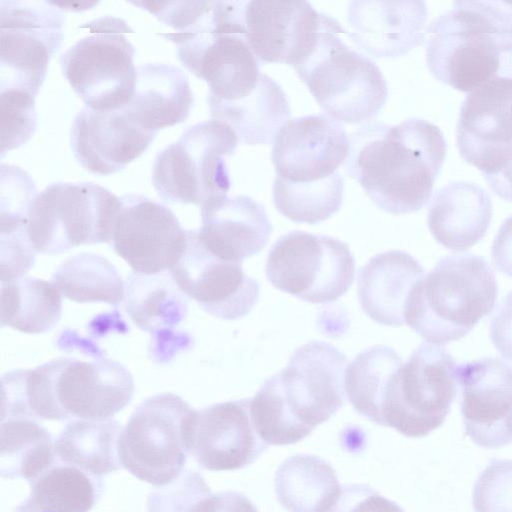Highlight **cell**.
Instances as JSON below:
<instances>
[{"label":"cell","mask_w":512,"mask_h":512,"mask_svg":"<svg viewBox=\"0 0 512 512\" xmlns=\"http://www.w3.org/2000/svg\"><path fill=\"white\" fill-rule=\"evenodd\" d=\"M424 42L430 72L461 92L512 77V3L456 1L431 21Z\"/></svg>","instance_id":"obj_4"},{"label":"cell","mask_w":512,"mask_h":512,"mask_svg":"<svg viewBox=\"0 0 512 512\" xmlns=\"http://www.w3.org/2000/svg\"><path fill=\"white\" fill-rule=\"evenodd\" d=\"M1 157L30 140L37 128L35 97L25 91H0Z\"/></svg>","instance_id":"obj_37"},{"label":"cell","mask_w":512,"mask_h":512,"mask_svg":"<svg viewBox=\"0 0 512 512\" xmlns=\"http://www.w3.org/2000/svg\"><path fill=\"white\" fill-rule=\"evenodd\" d=\"M200 208L198 238L210 253L225 261L242 262L256 255L273 231L264 207L248 196H224Z\"/></svg>","instance_id":"obj_24"},{"label":"cell","mask_w":512,"mask_h":512,"mask_svg":"<svg viewBox=\"0 0 512 512\" xmlns=\"http://www.w3.org/2000/svg\"><path fill=\"white\" fill-rule=\"evenodd\" d=\"M348 37L378 58L402 56L425 40L427 7L417 0H356L348 6Z\"/></svg>","instance_id":"obj_23"},{"label":"cell","mask_w":512,"mask_h":512,"mask_svg":"<svg viewBox=\"0 0 512 512\" xmlns=\"http://www.w3.org/2000/svg\"><path fill=\"white\" fill-rule=\"evenodd\" d=\"M64 16L50 1H0V91L37 96L63 38Z\"/></svg>","instance_id":"obj_14"},{"label":"cell","mask_w":512,"mask_h":512,"mask_svg":"<svg viewBox=\"0 0 512 512\" xmlns=\"http://www.w3.org/2000/svg\"><path fill=\"white\" fill-rule=\"evenodd\" d=\"M328 512H405L397 503L382 496L369 485L342 486L340 496Z\"/></svg>","instance_id":"obj_42"},{"label":"cell","mask_w":512,"mask_h":512,"mask_svg":"<svg viewBox=\"0 0 512 512\" xmlns=\"http://www.w3.org/2000/svg\"><path fill=\"white\" fill-rule=\"evenodd\" d=\"M157 133L134 124L123 110L97 111L84 107L71 128V148L87 171L106 176L117 173L142 155Z\"/></svg>","instance_id":"obj_22"},{"label":"cell","mask_w":512,"mask_h":512,"mask_svg":"<svg viewBox=\"0 0 512 512\" xmlns=\"http://www.w3.org/2000/svg\"><path fill=\"white\" fill-rule=\"evenodd\" d=\"M15 512H34L24 502L21 503L15 510Z\"/></svg>","instance_id":"obj_48"},{"label":"cell","mask_w":512,"mask_h":512,"mask_svg":"<svg viewBox=\"0 0 512 512\" xmlns=\"http://www.w3.org/2000/svg\"><path fill=\"white\" fill-rule=\"evenodd\" d=\"M423 275V267L405 251L390 250L373 256L358 275L362 310L379 324L403 325L406 300Z\"/></svg>","instance_id":"obj_25"},{"label":"cell","mask_w":512,"mask_h":512,"mask_svg":"<svg viewBox=\"0 0 512 512\" xmlns=\"http://www.w3.org/2000/svg\"><path fill=\"white\" fill-rule=\"evenodd\" d=\"M2 416L45 420H106L132 400L130 372L110 358L59 357L1 377Z\"/></svg>","instance_id":"obj_2"},{"label":"cell","mask_w":512,"mask_h":512,"mask_svg":"<svg viewBox=\"0 0 512 512\" xmlns=\"http://www.w3.org/2000/svg\"><path fill=\"white\" fill-rule=\"evenodd\" d=\"M341 490L334 468L318 456H290L275 472L277 501L289 512H328Z\"/></svg>","instance_id":"obj_29"},{"label":"cell","mask_w":512,"mask_h":512,"mask_svg":"<svg viewBox=\"0 0 512 512\" xmlns=\"http://www.w3.org/2000/svg\"><path fill=\"white\" fill-rule=\"evenodd\" d=\"M1 283L22 278L34 264L36 251L32 247L26 227L0 233Z\"/></svg>","instance_id":"obj_41"},{"label":"cell","mask_w":512,"mask_h":512,"mask_svg":"<svg viewBox=\"0 0 512 512\" xmlns=\"http://www.w3.org/2000/svg\"><path fill=\"white\" fill-rule=\"evenodd\" d=\"M193 104V94L186 74L178 67L164 63L137 66L132 98L121 109L145 131L184 122Z\"/></svg>","instance_id":"obj_26"},{"label":"cell","mask_w":512,"mask_h":512,"mask_svg":"<svg viewBox=\"0 0 512 512\" xmlns=\"http://www.w3.org/2000/svg\"><path fill=\"white\" fill-rule=\"evenodd\" d=\"M474 512H512V460L493 459L473 489Z\"/></svg>","instance_id":"obj_39"},{"label":"cell","mask_w":512,"mask_h":512,"mask_svg":"<svg viewBox=\"0 0 512 512\" xmlns=\"http://www.w3.org/2000/svg\"><path fill=\"white\" fill-rule=\"evenodd\" d=\"M323 18L302 0H252L244 10L248 43L258 61L293 68L313 49Z\"/></svg>","instance_id":"obj_20"},{"label":"cell","mask_w":512,"mask_h":512,"mask_svg":"<svg viewBox=\"0 0 512 512\" xmlns=\"http://www.w3.org/2000/svg\"><path fill=\"white\" fill-rule=\"evenodd\" d=\"M456 142L460 156L484 177L512 161V77L497 76L469 92L461 106Z\"/></svg>","instance_id":"obj_17"},{"label":"cell","mask_w":512,"mask_h":512,"mask_svg":"<svg viewBox=\"0 0 512 512\" xmlns=\"http://www.w3.org/2000/svg\"><path fill=\"white\" fill-rule=\"evenodd\" d=\"M247 1H186L172 33L182 65L209 86L208 99L235 101L257 85L259 61L247 38Z\"/></svg>","instance_id":"obj_5"},{"label":"cell","mask_w":512,"mask_h":512,"mask_svg":"<svg viewBox=\"0 0 512 512\" xmlns=\"http://www.w3.org/2000/svg\"><path fill=\"white\" fill-rule=\"evenodd\" d=\"M125 294L127 313L146 332H172L188 311L184 294L169 271L156 275L131 274Z\"/></svg>","instance_id":"obj_31"},{"label":"cell","mask_w":512,"mask_h":512,"mask_svg":"<svg viewBox=\"0 0 512 512\" xmlns=\"http://www.w3.org/2000/svg\"><path fill=\"white\" fill-rule=\"evenodd\" d=\"M268 447L250 415V399L197 410L190 455L209 471H233L252 464Z\"/></svg>","instance_id":"obj_21"},{"label":"cell","mask_w":512,"mask_h":512,"mask_svg":"<svg viewBox=\"0 0 512 512\" xmlns=\"http://www.w3.org/2000/svg\"><path fill=\"white\" fill-rule=\"evenodd\" d=\"M456 363L443 347L424 342L384 383L368 416L409 438L440 427L457 395Z\"/></svg>","instance_id":"obj_8"},{"label":"cell","mask_w":512,"mask_h":512,"mask_svg":"<svg viewBox=\"0 0 512 512\" xmlns=\"http://www.w3.org/2000/svg\"><path fill=\"white\" fill-rule=\"evenodd\" d=\"M497 290L495 274L483 257L447 256L412 287L405 323L430 344H448L466 336L492 311Z\"/></svg>","instance_id":"obj_6"},{"label":"cell","mask_w":512,"mask_h":512,"mask_svg":"<svg viewBox=\"0 0 512 512\" xmlns=\"http://www.w3.org/2000/svg\"><path fill=\"white\" fill-rule=\"evenodd\" d=\"M265 273L283 292L312 304L328 303L350 288L355 260L348 245L336 238L292 231L270 249Z\"/></svg>","instance_id":"obj_13"},{"label":"cell","mask_w":512,"mask_h":512,"mask_svg":"<svg viewBox=\"0 0 512 512\" xmlns=\"http://www.w3.org/2000/svg\"><path fill=\"white\" fill-rule=\"evenodd\" d=\"M190 512H258L244 494L236 491L210 493L202 498Z\"/></svg>","instance_id":"obj_44"},{"label":"cell","mask_w":512,"mask_h":512,"mask_svg":"<svg viewBox=\"0 0 512 512\" xmlns=\"http://www.w3.org/2000/svg\"><path fill=\"white\" fill-rule=\"evenodd\" d=\"M343 178L339 174L314 185L273 183V203L286 218L307 224H317L334 215L343 200Z\"/></svg>","instance_id":"obj_36"},{"label":"cell","mask_w":512,"mask_h":512,"mask_svg":"<svg viewBox=\"0 0 512 512\" xmlns=\"http://www.w3.org/2000/svg\"><path fill=\"white\" fill-rule=\"evenodd\" d=\"M491 257L499 272L512 277V215L502 223L495 235Z\"/></svg>","instance_id":"obj_45"},{"label":"cell","mask_w":512,"mask_h":512,"mask_svg":"<svg viewBox=\"0 0 512 512\" xmlns=\"http://www.w3.org/2000/svg\"><path fill=\"white\" fill-rule=\"evenodd\" d=\"M207 100L211 117L227 124L242 145L273 143L280 128L290 120L285 93L264 73L260 74L256 87L241 99Z\"/></svg>","instance_id":"obj_28"},{"label":"cell","mask_w":512,"mask_h":512,"mask_svg":"<svg viewBox=\"0 0 512 512\" xmlns=\"http://www.w3.org/2000/svg\"><path fill=\"white\" fill-rule=\"evenodd\" d=\"M350 149L341 122L325 114L286 122L273 140L275 180L289 185H314L339 173Z\"/></svg>","instance_id":"obj_16"},{"label":"cell","mask_w":512,"mask_h":512,"mask_svg":"<svg viewBox=\"0 0 512 512\" xmlns=\"http://www.w3.org/2000/svg\"><path fill=\"white\" fill-rule=\"evenodd\" d=\"M238 138L224 122L211 119L190 126L154 160L152 183L168 203L203 206L227 196L231 187L226 158Z\"/></svg>","instance_id":"obj_10"},{"label":"cell","mask_w":512,"mask_h":512,"mask_svg":"<svg viewBox=\"0 0 512 512\" xmlns=\"http://www.w3.org/2000/svg\"><path fill=\"white\" fill-rule=\"evenodd\" d=\"M59 292L78 303L102 302L116 306L125 295L124 281L114 265L94 253L66 259L52 275Z\"/></svg>","instance_id":"obj_35"},{"label":"cell","mask_w":512,"mask_h":512,"mask_svg":"<svg viewBox=\"0 0 512 512\" xmlns=\"http://www.w3.org/2000/svg\"><path fill=\"white\" fill-rule=\"evenodd\" d=\"M1 326L39 334L51 330L62 313L61 293L52 282L22 277L1 283Z\"/></svg>","instance_id":"obj_32"},{"label":"cell","mask_w":512,"mask_h":512,"mask_svg":"<svg viewBox=\"0 0 512 512\" xmlns=\"http://www.w3.org/2000/svg\"><path fill=\"white\" fill-rule=\"evenodd\" d=\"M120 198L90 183L58 182L33 200L26 232L36 251L60 254L84 244L111 243Z\"/></svg>","instance_id":"obj_12"},{"label":"cell","mask_w":512,"mask_h":512,"mask_svg":"<svg viewBox=\"0 0 512 512\" xmlns=\"http://www.w3.org/2000/svg\"><path fill=\"white\" fill-rule=\"evenodd\" d=\"M101 491L100 477L69 464H54L30 481L24 503L34 512H89Z\"/></svg>","instance_id":"obj_34"},{"label":"cell","mask_w":512,"mask_h":512,"mask_svg":"<svg viewBox=\"0 0 512 512\" xmlns=\"http://www.w3.org/2000/svg\"><path fill=\"white\" fill-rule=\"evenodd\" d=\"M0 474L29 482L55 464L51 434L31 418L1 420Z\"/></svg>","instance_id":"obj_33"},{"label":"cell","mask_w":512,"mask_h":512,"mask_svg":"<svg viewBox=\"0 0 512 512\" xmlns=\"http://www.w3.org/2000/svg\"><path fill=\"white\" fill-rule=\"evenodd\" d=\"M347 364L346 356L327 342L297 348L287 366L250 399L260 438L268 445L294 444L327 421L344 405Z\"/></svg>","instance_id":"obj_3"},{"label":"cell","mask_w":512,"mask_h":512,"mask_svg":"<svg viewBox=\"0 0 512 512\" xmlns=\"http://www.w3.org/2000/svg\"><path fill=\"white\" fill-rule=\"evenodd\" d=\"M80 27L88 33L60 57L64 77L85 107L97 111L124 107L133 96L137 77L135 48L127 37L133 30L114 16Z\"/></svg>","instance_id":"obj_11"},{"label":"cell","mask_w":512,"mask_h":512,"mask_svg":"<svg viewBox=\"0 0 512 512\" xmlns=\"http://www.w3.org/2000/svg\"><path fill=\"white\" fill-rule=\"evenodd\" d=\"M348 32L324 14L313 49L294 70L329 117L348 124L376 116L388 96L378 66L346 42Z\"/></svg>","instance_id":"obj_7"},{"label":"cell","mask_w":512,"mask_h":512,"mask_svg":"<svg viewBox=\"0 0 512 512\" xmlns=\"http://www.w3.org/2000/svg\"><path fill=\"white\" fill-rule=\"evenodd\" d=\"M491 190L500 198L512 202V161L501 172L485 176Z\"/></svg>","instance_id":"obj_46"},{"label":"cell","mask_w":512,"mask_h":512,"mask_svg":"<svg viewBox=\"0 0 512 512\" xmlns=\"http://www.w3.org/2000/svg\"><path fill=\"white\" fill-rule=\"evenodd\" d=\"M490 339L496 350L512 361V291L500 302L491 318Z\"/></svg>","instance_id":"obj_43"},{"label":"cell","mask_w":512,"mask_h":512,"mask_svg":"<svg viewBox=\"0 0 512 512\" xmlns=\"http://www.w3.org/2000/svg\"><path fill=\"white\" fill-rule=\"evenodd\" d=\"M196 412L173 393L145 399L134 409L121 433V466L155 487L177 479L190 455Z\"/></svg>","instance_id":"obj_9"},{"label":"cell","mask_w":512,"mask_h":512,"mask_svg":"<svg viewBox=\"0 0 512 512\" xmlns=\"http://www.w3.org/2000/svg\"><path fill=\"white\" fill-rule=\"evenodd\" d=\"M122 425L114 419L71 420L55 440V453L62 463L101 477L121 467L118 442Z\"/></svg>","instance_id":"obj_30"},{"label":"cell","mask_w":512,"mask_h":512,"mask_svg":"<svg viewBox=\"0 0 512 512\" xmlns=\"http://www.w3.org/2000/svg\"><path fill=\"white\" fill-rule=\"evenodd\" d=\"M492 216L493 206L483 188L456 181L434 195L427 224L434 239L443 247L465 251L483 238Z\"/></svg>","instance_id":"obj_27"},{"label":"cell","mask_w":512,"mask_h":512,"mask_svg":"<svg viewBox=\"0 0 512 512\" xmlns=\"http://www.w3.org/2000/svg\"><path fill=\"white\" fill-rule=\"evenodd\" d=\"M349 143L345 170L377 207L400 215L428 203L447 151L438 126L419 118L398 125L368 123Z\"/></svg>","instance_id":"obj_1"},{"label":"cell","mask_w":512,"mask_h":512,"mask_svg":"<svg viewBox=\"0 0 512 512\" xmlns=\"http://www.w3.org/2000/svg\"><path fill=\"white\" fill-rule=\"evenodd\" d=\"M112 234V246L136 274L169 271L187 246V230L166 205L142 195H124Z\"/></svg>","instance_id":"obj_15"},{"label":"cell","mask_w":512,"mask_h":512,"mask_svg":"<svg viewBox=\"0 0 512 512\" xmlns=\"http://www.w3.org/2000/svg\"><path fill=\"white\" fill-rule=\"evenodd\" d=\"M169 273L184 295L219 319L242 318L258 301V281L245 274L241 262L210 253L196 230H187L186 249Z\"/></svg>","instance_id":"obj_18"},{"label":"cell","mask_w":512,"mask_h":512,"mask_svg":"<svg viewBox=\"0 0 512 512\" xmlns=\"http://www.w3.org/2000/svg\"><path fill=\"white\" fill-rule=\"evenodd\" d=\"M50 3L56 7H58L61 11L65 10H86L87 8H91L97 5V2H89V1H50Z\"/></svg>","instance_id":"obj_47"},{"label":"cell","mask_w":512,"mask_h":512,"mask_svg":"<svg viewBox=\"0 0 512 512\" xmlns=\"http://www.w3.org/2000/svg\"><path fill=\"white\" fill-rule=\"evenodd\" d=\"M211 490L200 473L187 469L147 497V512H190Z\"/></svg>","instance_id":"obj_40"},{"label":"cell","mask_w":512,"mask_h":512,"mask_svg":"<svg viewBox=\"0 0 512 512\" xmlns=\"http://www.w3.org/2000/svg\"><path fill=\"white\" fill-rule=\"evenodd\" d=\"M466 435L483 448L512 441V366L486 357L456 366Z\"/></svg>","instance_id":"obj_19"},{"label":"cell","mask_w":512,"mask_h":512,"mask_svg":"<svg viewBox=\"0 0 512 512\" xmlns=\"http://www.w3.org/2000/svg\"><path fill=\"white\" fill-rule=\"evenodd\" d=\"M0 176V233H8L26 227L38 193L30 176L16 166L2 163Z\"/></svg>","instance_id":"obj_38"}]
</instances>
